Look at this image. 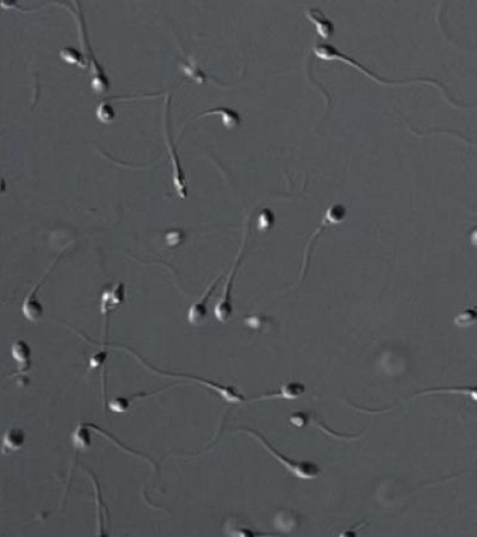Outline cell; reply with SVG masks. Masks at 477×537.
Masks as SVG:
<instances>
[{"mask_svg": "<svg viewBox=\"0 0 477 537\" xmlns=\"http://www.w3.org/2000/svg\"><path fill=\"white\" fill-rule=\"evenodd\" d=\"M238 431L247 433L249 436H252L253 438H256L267 449V453H270L278 462L284 466L285 469L288 472H290L297 479H301V480H314V479H317L321 474V468L313 461L293 460L286 457L285 455L282 454L278 450L276 449L275 446H272L270 442L267 441L265 436L260 432L252 430V429H248V427H241V429H238Z\"/></svg>", "mask_w": 477, "mask_h": 537, "instance_id": "obj_1", "label": "cell"}, {"mask_svg": "<svg viewBox=\"0 0 477 537\" xmlns=\"http://www.w3.org/2000/svg\"><path fill=\"white\" fill-rule=\"evenodd\" d=\"M119 349L125 350L129 354H133L134 357L138 359V362L143 363L145 367L147 368L148 370L151 372H156V374H160L162 377H175V379H182V380H190V381L197 382L198 385H202V386L207 387L209 390H214L215 393L221 395V398L225 400V403L228 404H241L246 401V398L241 394L236 388L233 386H225V385H220V383H216V382L209 381L206 379H201V377H193V375H188V374H177V372H167L165 370H160V369H156V368L149 366L146 361H143V358L140 357L136 353H134L128 348H119Z\"/></svg>", "mask_w": 477, "mask_h": 537, "instance_id": "obj_2", "label": "cell"}, {"mask_svg": "<svg viewBox=\"0 0 477 537\" xmlns=\"http://www.w3.org/2000/svg\"><path fill=\"white\" fill-rule=\"evenodd\" d=\"M246 238H247V232H246L245 238H243V248H241V251H240V253H238V258H236L234 265H233V267H232L230 276H228L227 282H225V288H223V293H222V295H221L220 300H219V302L216 303L215 309H214L216 319H217V320L221 322H227V320H228V319L232 317V314H233L232 291H233V285H234L235 275H236V272H238V267H240V263H241V261H243V252H245V248H246Z\"/></svg>", "mask_w": 477, "mask_h": 537, "instance_id": "obj_3", "label": "cell"}, {"mask_svg": "<svg viewBox=\"0 0 477 537\" xmlns=\"http://www.w3.org/2000/svg\"><path fill=\"white\" fill-rule=\"evenodd\" d=\"M170 96H167L166 98V110H165V138L166 143H167V150L170 153L171 160L173 164V185H175V190L178 193L179 196L182 198H188V188H186V179H185V174H184L183 169L180 166V161H179V156L175 152V147L172 143V138L170 135Z\"/></svg>", "mask_w": 477, "mask_h": 537, "instance_id": "obj_4", "label": "cell"}, {"mask_svg": "<svg viewBox=\"0 0 477 537\" xmlns=\"http://www.w3.org/2000/svg\"><path fill=\"white\" fill-rule=\"evenodd\" d=\"M345 216H346V209L341 204H334V206H332V207L327 209L326 215L322 220L321 226L317 228V232L313 235L312 238L309 239V241H308L306 253H304V259H303L302 271H301V283H302L304 277H306L308 263H309V257H310V252H312L313 243L315 241L317 235H320L322 230H325L328 226L337 225V224L343 222Z\"/></svg>", "mask_w": 477, "mask_h": 537, "instance_id": "obj_5", "label": "cell"}, {"mask_svg": "<svg viewBox=\"0 0 477 537\" xmlns=\"http://www.w3.org/2000/svg\"><path fill=\"white\" fill-rule=\"evenodd\" d=\"M60 259V257H59ZM59 259L51 264V267H49V270L47 271L45 275L42 276L41 278L38 280L36 285L32 287V290L29 291L27 298H24L23 305H22V312L27 320L32 322H36L41 319L43 315V306L40 302V300L37 298V291L41 288V285L46 282L47 277L51 275V271L56 265V263L59 262Z\"/></svg>", "mask_w": 477, "mask_h": 537, "instance_id": "obj_6", "label": "cell"}, {"mask_svg": "<svg viewBox=\"0 0 477 537\" xmlns=\"http://www.w3.org/2000/svg\"><path fill=\"white\" fill-rule=\"evenodd\" d=\"M223 276H225V274H221L219 277H216L215 280L212 281V283L208 287V289L204 291L202 298L193 303V306L188 309V320L193 326H199L207 319L208 301L210 300L211 295L215 291L216 287L220 283Z\"/></svg>", "mask_w": 477, "mask_h": 537, "instance_id": "obj_7", "label": "cell"}, {"mask_svg": "<svg viewBox=\"0 0 477 537\" xmlns=\"http://www.w3.org/2000/svg\"><path fill=\"white\" fill-rule=\"evenodd\" d=\"M306 390H307L306 386L301 382H289V383L282 385L277 390L269 392V393H265V394L257 396V398H253L251 401L273 399L296 400L306 394Z\"/></svg>", "mask_w": 477, "mask_h": 537, "instance_id": "obj_8", "label": "cell"}, {"mask_svg": "<svg viewBox=\"0 0 477 537\" xmlns=\"http://www.w3.org/2000/svg\"><path fill=\"white\" fill-rule=\"evenodd\" d=\"M289 422L293 425H296L298 427H304L307 424H313L314 427L320 429L321 431L325 432L327 435L338 438V440H357V438L360 437V435H343V433L334 432L333 430H330V427H327L323 422L317 420L315 416H312V414H307V412H297V414L290 416Z\"/></svg>", "mask_w": 477, "mask_h": 537, "instance_id": "obj_9", "label": "cell"}, {"mask_svg": "<svg viewBox=\"0 0 477 537\" xmlns=\"http://www.w3.org/2000/svg\"><path fill=\"white\" fill-rule=\"evenodd\" d=\"M11 356L19 366V374L24 375L32 368V348L24 339H14L11 344Z\"/></svg>", "mask_w": 477, "mask_h": 537, "instance_id": "obj_10", "label": "cell"}, {"mask_svg": "<svg viewBox=\"0 0 477 537\" xmlns=\"http://www.w3.org/2000/svg\"><path fill=\"white\" fill-rule=\"evenodd\" d=\"M125 298V287L122 282L112 285L111 288L104 290L101 295V313L108 314L123 303Z\"/></svg>", "mask_w": 477, "mask_h": 537, "instance_id": "obj_11", "label": "cell"}, {"mask_svg": "<svg viewBox=\"0 0 477 537\" xmlns=\"http://www.w3.org/2000/svg\"><path fill=\"white\" fill-rule=\"evenodd\" d=\"M436 394H454L465 395L470 399L477 403V385L475 386H462V387H437V388H428V390H420L417 392L412 398H417L420 395H436Z\"/></svg>", "mask_w": 477, "mask_h": 537, "instance_id": "obj_12", "label": "cell"}, {"mask_svg": "<svg viewBox=\"0 0 477 537\" xmlns=\"http://www.w3.org/2000/svg\"><path fill=\"white\" fill-rule=\"evenodd\" d=\"M25 432L17 427H11L9 430H6L3 436V442H1V450H3V454H9V453H14V451H19L22 449V446L25 443Z\"/></svg>", "mask_w": 477, "mask_h": 537, "instance_id": "obj_13", "label": "cell"}, {"mask_svg": "<svg viewBox=\"0 0 477 537\" xmlns=\"http://www.w3.org/2000/svg\"><path fill=\"white\" fill-rule=\"evenodd\" d=\"M276 528L280 529L283 533H291L299 525V517L289 510H280L275 517Z\"/></svg>", "mask_w": 477, "mask_h": 537, "instance_id": "obj_14", "label": "cell"}, {"mask_svg": "<svg viewBox=\"0 0 477 537\" xmlns=\"http://www.w3.org/2000/svg\"><path fill=\"white\" fill-rule=\"evenodd\" d=\"M73 446L77 450H88L91 446V433L88 422H79L72 433Z\"/></svg>", "mask_w": 477, "mask_h": 537, "instance_id": "obj_15", "label": "cell"}, {"mask_svg": "<svg viewBox=\"0 0 477 537\" xmlns=\"http://www.w3.org/2000/svg\"><path fill=\"white\" fill-rule=\"evenodd\" d=\"M214 114L221 116L222 123H223L225 128H235L240 124V116L234 110L227 109V108H216V109H212V110L204 111L199 116L214 115Z\"/></svg>", "mask_w": 477, "mask_h": 537, "instance_id": "obj_16", "label": "cell"}, {"mask_svg": "<svg viewBox=\"0 0 477 537\" xmlns=\"http://www.w3.org/2000/svg\"><path fill=\"white\" fill-rule=\"evenodd\" d=\"M308 19L312 21L313 23L317 25V32L319 35L323 37V38H328L333 32V25L330 23V21L326 19H320L321 17V12L319 10H315L314 12H307Z\"/></svg>", "mask_w": 477, "mask_h": 537, "instance_id": "obj_17", "label": "cell"}, {"mask_svg": "<svg viewBox=\"0 0 477 537\" xmlns=\"http://www.w3.org/2000/svg\"><path fill=\"white\" fill-rule=\"evenodd\" d=\"M146 396V394H136L133 395L132 398H124V396H116L115 399L110 400L109 401V409L114 414H125L130 406L133 405V401L138 398H143Z\"/></svg>", "mask_w": 477, "mask_h": 537, "instance_id": "obj_18", "label": "cell"}, {"mask_svg": "<svg viewBox=\"0 0 477 537\" xmlns=\"http://www.w3.org/2000/svg\"><path fill=\"white\" fill-rule=\"evenodd\" d=\"M477 322V305L474 307L465 308L454 319V324L458 327H470Z\"/></svg>", "mask_w": 477, "mask_h": 537, "instance_id": "obj_19", "label": "cell"}, {"mask_svg": "<svg viewBox=\"0 0 477 537\" xmlns=\"http://www.w3.org/2000/svg\"><path fill=\"white\" fill-rule=\"evenodd\" d=\"M60 56L67 64H75V66H78V67L83 69L88 67L86 59L82 56V53L75 51L74 48H64L62 51H60Z\"/></svg>", "mask_w": 477, "mask_h": 537, "instance_id": "obj_20", "label": "cell"}, {"mask_svg": "<svg viewBox=\"0 0 477 537\" xmlns=\"http://www.w3.org/2000/svg\"><path fill=\"white\" fill-rule=\"evenodd\" d=\"M97 117L103 123H111L116 117V112L110 104H108L106 101L99 104L97 108Z\"/></svg>", "mask_w": 477, "mask_h": 537, "instance_id": "obj_21", "label": "cell"}, {"mask_svg": "<svg viewBox=\"0 0 477 537\" xmlns=\"http://www.w3.org/2000/svg\"><path fill=\"white\" fill-rule=\"evenodd\" d=\"M225 533L228 535H233V536H256V535L262 534L257 533L247 527H243V525L240 527L238 524H233V522H230V524L225 527Z\"/></svg>", "mask_w": 477, "mask_h": 537, "instance_id": "obj_22", "label": "cell"}, {"mask_svg": "<svg viewBox=\"0 0 477 537\" xmlns=\"http://www.w3.org/2000/svg\"><path fill=\"white\" fill-rule=\"evenodd\" d=\"M182 69H183L184 72L188 74V75H190L191 78L196 79L198 83H203V82H204L206 75H204L202 71L198 69V67H196L195 64H191V61H188L186 64H183Z\"/></svg>", "mask_w": 477, "mask_h": 537, "instance_id": "obj_23", "label": "cell"}, {"mask_svg": "<svg viewBox=\"0 0 477 537\" xmlns=\"http://www.w3.org/2000/svg\"><path fill=\"white\" fill-rule=\"evenodd\" d=\"M273 224V215L269 209H265L260 213L259 219H258V227L260 230H265L267 228H270L271 225Z\"/></svg>", "mask_w": 477, "mask_h": 537, "instance_id": "obj_24", "label": "cell"}, {"mask_svg": "<svg viewBox=\"0 0 477 537\" xmlns=\"http://www.w3.org/2000/svg\"><path fill=\"white\" fill-rule=\"evenodd\" d=\"M245 322H246L249 327L258 329V327L262 326V324L269 322V319L262 317V315H249V317L245 318Z\"/></svg>", "mask_w": 477, "mask_h": 537, "instance_id": "obj_25", "label": "cell"}, {"mask_svg": "<svg viewBox=\"0 0 477 537\" xmlns=\"http://www.w3.org/2000/svg\"><path fill=\"white\" fill-rule=\"evenodd\" d=\"M96 356H93L91 359V362H90V364H91V368H97L99 367V366H101L103 363H104V361H106V351H101V353H98V354H95Z\"/></svg>", "mask_w": 477, "mask_h": 537, "instance_id": "obj_26", "label": "cell"}]
</instances>
